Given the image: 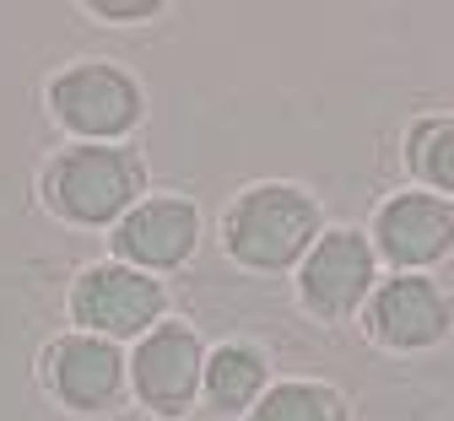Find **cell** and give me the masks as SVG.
Here are the masks:
<instances>
[{
    "label": "cell",
    "mask_w": 454,
    "mask_h": 421,
    "mask_svg": "<svg viewBox=\"0 0 454 421\" xmlns=\"http://www.w3.org/2000/svg\"><path fill=\"white\" fill-rule=\"evenodd\" d=\"M379 286V254L368 244V232L357 227H325L319 244L298 265V303L319 324H347L368 308V297Z\"/></svg>",
    "instance_id": "obj_6"
},
{
    "label": "cell",
    "mask_w": 454,
    "mask_h": 421,
    "mask_svg": "<svg viewBox=\"0 0 454 421\" xmlns=\"http://www.w3.org/2000/svg\"><path fill=\"white\" fill-rule=\"evenodd\" d=\"M406 162L417 173V190L454 200V119H417L406 130Z\"/></svg>",
    "instance_id": "obj_13"
},
{
    "label": "cell",
    "mask_w": 454,
    "mask_h": 421,
    "mask_svg": "<svg viewBox=\"0 0 454 421\" xmlns=\"http://www.w3.org/2000/svg\"><path fill=\"white\" fill-rule=\"evenodd\" d=\"M195 244H200V206L190 195H146L108 232L114 260L130 270H146V276H168V270L190 265Z\"/></svg>",
    "instance_id": "obj_10"
},
{
    "label": "cell",
    "mask_w": 454,
    "mask_h": 421,
    "mask_svg": "<svg viewBox=\"0 0 454 421\" xmlns=\"http://www.w3.org/2000/svg\"><path fill=\"white\" fill-rule=\"evenodd\" d=\"M87 17H98V22H152V17H162L168 6H162V0H87V6H82Z\"/></svg>",
    "instance_id": "obj_14"
},
{
    "label": "cell",
    "mask_w": 454,
    "mask_h": 421,
    "mask_svg": "<svg viewBox=\"0 0 454 421\" xmlns=\"http://www.w3.org/2000/svg\"><path fill=\"white\" fill-rule=\"evenodd\" d=\"M38 195L49 206V216H60L66 227H120L130 206L146 200V157L125 141V146H87L71 141L60 146L43 173H38Z\"/></svg>",
    "instance_id": "obj_1"
},
{
    "label": "cell",
    "mask_w": 454,
    "mask_h": 421,
    "mask_svg": "<svg viewBox=\"0 0 454 421\" xmlns=\"http://www.w3.org/2000/svg\"><path fill=\"white\" fill-rule=\"evenodd\" d=\"M66 314L82 335H103L114 346L141 340L146 330H157L168 319V286L120 260H98V265L76 270V281L66 292Z\"/></svg>",
    "instance_id": "obj_4"
},
{
    "label": "cell",
    "mask_w": 454,
    "mask_h": 421,
    "mask_svg": "<svg viewBox=\"0 0 454 421\" xmlns=\"http://www.w3.org/2000/svg\"><path fill=\"white\" fill-rule=\"evenodd\" d=\"M43 103L54 113V125L87 146H125L146 119L141 82L114 59H71V66H60L43 87Z\"/></svg>",
    "instance_id": "obj_3"
},
{
    "label": "cell",
    "mask_w": 454,
    "mask_h": 421,
    "mask_svg": "<svg viewBox=\"0 0 454 421\" xmlns=\"http://www.w3.org/2000/svg\"><path fill=\"white\" fill-rule=\"evenodd\" d=\"M270 356L254 340H222L216 351H206V378H200V400L222 416H249L265 389H270Z\"/></svg>",
    "instance_id": "obj_11"
},
{
    "label": "cell",
    "mask_w": 454,
    "mask_h": 421,
    "mask_svg": "<svg viewBox=\"0 0 454 421\" xmlns=\"http://www.w3.org/2000/svg\"><path fill=\"white\" fill-rule=\"evenodd\" d=\"M368 244L395 276H427V265L454 254V200L427 195V190L389 195L373 211Z\"/></svg>",
    "instance_id": "obj_8"
},
{
    "label": "cell",
    "mask_w": 454,
    "mask_h": 421,
    "mask_svg": "<svg viewBox=\"0 0 454 421\" xmlns=\"http://www.w3.org/2000/svg\"><path fill=\"white\" fill-rule=\"evenodd\" d=\"M363 330L373 346L384 351H433L449 340L454 330V297L443 292V281L433 276H389L373 286L368 308H363Z\"/></svg>",
    "instance_id": "obj_9"
},
{
    "label": "cell",
    "mask_w": 454,
    "mask_h": 421,
    "mask_svg": "<svg viewBox=\"0 0 454 421\" xmlns=\"http://www.w3.org/2000/svg\"><path fill=\"white\" fill-rule=\"evenodd\" d=\"M244 421H352V400L319 378H276Z\"/></svg>",
    "instance_id": "obj_12"
},
{
    "label": "cell",
    "mask_w": 454,
    "mask_h": 421,
    "mask_svg": "<svg viewBox=\"0 0 454 421\" xmlns=\"http://www.w3.org/2000/svg\"><path fill=\"white\" fill-rule=\"evenodd\" d=\"M200 378H206V346L184 319H162L130 346V394L141 400V410L162 421H179L195 410Z\"/></svg>",
    "instance_id": "obj_7"
},
{
    "label": "cell",
    "mask_w": 454,
    "mask_h": 421,
    "mask_svg": "<svg viewBox=\"0 0 454 421\" xmlns=\"http://www.w3.org/2000/svg\"><path fill=\"white\" fill-rule=\"evenodd\" d=\"M325 232V211L303 184H249L227 200L222 211V249L233 265L254 270V276H281L298 270L303 254L319 244Z\"/></svg>",
    "instance_id": "obj_2"
},
{
    "label": "cell",
    "mask_w": 454,
    "mask_h": 421,
    "mask_svg": "<svg viewBox=\"0 0 454 421\" xmlns=\"http://www.w3.org/2000/svg\"><path fill=\"white\" fill-rule=\"evenodd\" d=\"M38 384L43 394L71 410V416H114L130 394V356L103 340V335H82L66 330L43 340L38 351Z\"/></svg>",
    "instance_id": "obj_5"
}]
</instances>
